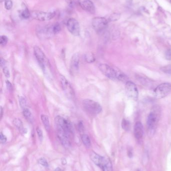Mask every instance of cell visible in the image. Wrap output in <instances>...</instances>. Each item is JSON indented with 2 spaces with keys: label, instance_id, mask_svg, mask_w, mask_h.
I'll return each mask as SVG.
<instances>
[{
  "label": "cell",
  "instance_id": "6da1fadb",
  "mask_svg": "<svg viewBox=\"0 0 171 171\" xmlns=\"http://www.w3.org/2000/svg\"><path fill=\"white\" fill-rule=\"evenodd\" d=\"M55 123L57 131L64 133L72 139L74 135V130L70 121L65 118L58 116L55 118Z\"/></svg>",
  "mask_w": 171,
  "mask_h": 171
},
{
  "label": "cell",
  "instance_id": "7a4b0ae2",
  "mask_svg": "<svg viewBox=\"0 0 171 171\" xmlns=\"http://www.w3.org/2000/svg\"><path fill=\"white\" fill-rule=\"evenodd\" d=\"M160 112L159 108L155 107L148 117L147 124L148 133L150 137L153 136L155 133L160 118Z\"/></svg>",
  "mask_w": 171,
  "mask_h": 171
},
{
  "label": "cell",
  "instance_id": "3957f363",
  "mask_svg": "<svg viewBox=\"0 0 171 171\" xmlns=\"http://www.w3.org/2000/svg\"><path fill=\"white\" fill-rule=\"evenodd\" d=\"M82 105L85 111L91 115H97L102 111L101 105L91 99H84L82 101Z\"/></svg>",
  "mask_w": 171,
  "mask_h": 171
},
{
  "label": "cell",
  "instance_id": "277c9868",
  "mask_svg": "<svg viewBox=\"0 0 171 171\" xmlns=\"http://www.w3.org/2000/svg\"><path fill=\"white\" fill-rule=\"evenodd\" d=\"M60 83L62 89L65 96L68 99H74L75 98L74 90L68 81L62 75L60 76Z\"/></svg>",
  "mask_w": 171,
  "mask_h": 171
},
{
  "label": "cell",
  "instance_id": "5b68a950",
  "mask_svg": "<svg viewBox=\"0 0 171 171\" xmlns=\"http://www.w3.org/2000/svg\"><path fill=\"white\" fill-rule=\"evenodd\" d=\"M171 84L169 83H164L158 86L154 91V94L157 98H162L166 97L171 91Z\"/></svg>",
  "mask_w": 171,
  "mask_h": 171
},
{
  "label": "cell",
  "instance_id": "8992f818",
  "mask_svg": "<svg viewBox=\"0 0 171 171\" xmlns=\"http://www.w3.org/2000/svg\"><path fill=\"white\" fill-rule=\"evenodd\" d=\"M34 52L36 59L43 70H46L47 66L48 64V61L44 53L39 47L35 46L34 47Z\"/></svg>",
  "mask_w": 171,
  "mask_h": 171
},
{
  "label": "cell",
  "instance_id": "52a82bcc",
  "mask_svg": "<svg viewBox=\"0 0 171 171\" xmlns=\"http://www.w3.org/2000/svg\"><path fill=\"white\" fill-rule=\"evenodd\" d=\"M55 16L54 12H45L43 11H35L31 12V16L33 18L40 21H47L51 20Z\"/></svg>",
  "mask_w": 171,
  "mask_h": 171
},
{
  "label": "cell",
  "instance_id": "ba28073f",
  "mask_svg": "<svg viewBox=\"0 0 171 171\" xmlns=\"http://www.w3.org/2000/svg\"><path fill=\"white\" fill-rule=\"evenodd\" d=\"M99 69L103 74L111 80H117V73L115 68L105 64H101L99 65Z\"/></svg>",
  "mask_w": 171,
  "mask_h": 171
},
{
  "label": "cell",
  "instance_id": "9c48e42d",
  "mask_svg": "<svg viewBox=\"0 0 171 171\" xmlns=\"http://www.w3.org/2000/svg\"><path fill=\"white\" fill-rule=\"evenodd\" d=\"M108 20L103 17H95L92 20L93 28L97 32H102L107 28Z\"/></svg>",
  "mask_w": 171,
  "mask_h": 171
},
{
  "label": "cell",
  "instance_id": "30bf717a",
  "mask_svg": "<svg viewBox=\"0 0 171 171\" xmlns=\"http://www.w3.org/2000/svg\"><path fill=\"white\" fill-rule=\"evenodd\" d=\"M125 91L129 98L137 100L139 92L136 85L133 82L127 81L125 84Z\"/></svg>",
  "mask_w": 171,
  "mask_h": 171
},
{
  "label": "cell",
  "instance_id": "8fae6325",
  "mask_svg": "<svg viewBox=\"0 0 171 171\" xmlns=\"http://www.w3.org/2000/svg\"><path fill=\"white\" fill-rule=\"evenodd\" d=\"M67 28L71 34L78 36L80 33V28L78 22L74 18L69 19L66 23Z\"/></svg>",
  "mask_w": 171,
  "mask_h": 171
},
{
  "label": "cell",
  "instance_id": "7c38bea8",
  "mask_svg": "<svg viewBox=\"0 0 171 171\" xmlns=\"http://www.w3.org/2000/svg\"><path fill=\"white\" fill-rule=\"evenodd\" d=\"M80 57L78 53H75L71 59L70 72L72 75L76 74L79 69Z\"/></svg>",
  "mask_w": 171,
  "mask_h": 171
},
{
  "label": "cell",
  "instance_id": "4fadbf2b",
  "mask_svg": "<svg viewBox=\"0 0 171 171\" xmlns=\"http://www.w3.org/2000/svg\"><path fill=\"white\" fill-rule=\"evenodd\" d=\"M78 3L83 10L91 14H95V5L91 0H78Z\"/></svg>",
  "mask_w": 171,
  "mask_h": 171
},
{
  "label": "cell",
  "instance_id": "5bb4252c",
  "mask_svg": "<svg viewBox=\"0 0 171 171\" xmlns=\"http://www.w3.org/2000/svg\"><path fill=\"white\" fill-rule=\"evenodd\" d=\"M144 127L141 122H137L134 127V135L137 140H140L144 136Z\"/></svg>",
  "mask_w": 171,
  "mask_h": 171
},
{
  "label": "cell",
  "instance_id": "9a60e30c",
  "mask_svg": "<svg viewBox=\"0 0 171 171\" xmlns=\"http://www.w3.org/2000/svg\"><path fill=\"white\" fill-rule=\"evenodd\" d=\"M99 167L103 171H113V165L109 157H103Z\"/></svg>",
  "mask_w": 171,
  "mask_h": 171
},
{
  "label": "cell",
  "instance_id": "2e32d148",
  "mask_svg": "<svg viewBox=\"0 0 171 171\" xmlns=\"http://www.w3.org/2000/svg\"><path fill=\"white\" fill-rule=\"evenodd\" d=\"M13 124L22 134H25L26 133V130L23 127L22 122L20 119L15 118L13 121Z\"/></svg>",
  "mask_w": 171,
  "mask_h": 171
},
{
  "label": "cell",
  "instance_id": "e0dca14e",
  "mask_svg": "<svg viewBox=\"0 0 171 171\" xmlns=\"http://www.w3.org/2000/svg\"><path fill=\"white\" fill-rule=\"evenodd\" d=\"M90 158L95 165H97L99 167L100 166L101 161L103 160V156H101L99 154L95 153V152H92L90 155Z\"/></svg>",
  "mask_w": 171,
  "mask_h": 171
},
{
  "label": "cell",
  "instance_id": "ac0fdd59",
  "mask_svg": "<svg viewBox=\"0 0 171 171\" xmlns=\"http://www.w3.org/2000/svg\"><path fill=\"white\" fill-rule=\"evenodd\" d=\"M23 114L24 117L26 119L27 121L29 123L32 124L34 122V118L31 112V111L28 108H25L23 110Z\"/></svg>",
  "mask_w": 171,
  "mask_h": 171
},
{
  "label": "cell",
  "instance_id": "d6986e66",
  "mask_svg": "<svg viewBox=\"0 0 171 171\" xmlns=\"http://www.w3.org/2000/svg\"><path fill=\"white\" fill-rule=\"evenodd\" d=\"M41 119L42 122L45 128L47 131H50V124L48 117L46 115L42 114L41 116Z\"/></svg>",
  "mask_w": 171,
  "mask_h": 171
},
{
  "label": "cell",
  "instance_id": "ffe728a7",
  "mask_svg": "<svg viewBox=\"0 0 171 171\" xmlns=\"http://www.w3.org/2000/svg\"><path fill=\"white\" fill-rule=\"evenodd\" d=\"M116 73H117V80L121 81V82H125L127 83V76L123 72H121L120 70L117 68H115Z\"/></svg>",
  "mask_w": 171,
  "mask_h": 171
},
{
  "label": "cell",
  "instance_id": "44dd1931",
  "mask_svg": "<svg viewBox=\"0 0 171 171\" xmlns=\"http://www.w3.org/2000/svg\"><path fill=\"white\" fill-rule=\"evenodd\" d=\"M81 140L83 144L87 148H90L91 147V141L90 138L88 135L83 134L81 136Z\"/></svg>",
  "mask_w": 171,
  "mask_h": 171
},
{
  "label": "cell",
  "instance_id": "7402d4cb",
  "mask_svg": "<svg viewBox=\"0 0 171 171\" xmlns=\"http://www.w3.org/2000/svg\"><path fill=\"white\" fill-rule=\"evenodd\" d=\"M84 58L85 61L88 63H92L94 62L95 60L94 55L91 53L85 54L84 56Z\"/></svg>",
  "mask_w": 171,
  "mask_h": 171
},
{
  "label": "cell",
  "instance_id": "603a6c76",
  "mask_svg": "<svg viewBox=\"0 0 171 171\" xmlns=\"http://www.w3.org/2000/svg\"><path fill=\"white\" fill-rule=\"evenodd\" d=\"M121 127L125 131H129L131 127V123L126 119H123L121 122Z\"/></svg>",
  "mask_w": 171,
  "mask_h": 171
},
{
  "label": "cell",
  "instance_id": "cb8c5ba5",
  "mask_svg": "<svg viewBox=\"0 0 171 171\" xmlns=\"http://www.w3.org/2000/svg\"><path fill=\"white\" fill-rule=\"evenodd\" d=\"M137 79H138V80L139 81V82L143 85H147V86H149V84H151V81L149 80L148 79H147L146 77V78H144L141 76H139L138 75V76L137 77Z\"/></svg>",
  "mask_w": 171,
  "mask_h": 171
},
{
  "label": "cell",
  "instance_id": "d4e9b609",
  "mask_svg": "<svg viewBox=\"0 0 171 171\" xmlns=\"http://www.w3.org/2000/svg\"><path fill=\"white\" fill-rule=\"evenodd\" d=\"M20 16L22 18L27 19L29 18V17L31 16V13L29 12V11L26 8L21 12Z\"/></svg>",
  "mask_w": 171,
  "mask_h": 171
},
{
  "label": "cell",
  "instance_id": "484cf974",
  "mask_svg": "<svg viewBox=\"0 0 171 171\" xmlns=\"http://www.w3.org/2000/svg\"><path fill=\"white\" fill-rule=\"evenodd\" d=\"M19 104L23 109L26 108L27 106V100L25 97L21 96L19 97Z\"/></svg>",
  "mask_w": 171,
  "mask_h": 171
},
{
  "label": "cell",
  "instance_id": "4316f807",
  "mask_svg": "<svg viewBox=\"0 0 171 171\" xmlns=\"http://www.w3.org/2000/svg\"><path fill=\"white\" fill-rule=\"evenodd\" d=\"M161 70L165 74L171 75V65H167L162 67L161 68Z\"/></svg>",
  "mask_w": 171,
  "mask_h": 171
},
{
  "label": "cell",
  "instance_id": "83f0119b",
  "mask_svg": "<svg viewBox=\"0 0 171 171\" xmlns=\"http://www.w3.org/2000/svg\"><path fill=\"white\" fill-rule=\"evenodd\" d=\"M8 41V39L7 38V37L6 36H1L0 38V44L3 46H5V45H6Z\"/></svg>",
  "mask_w": 171,
  "mask_h": 171
},
{
  "label": "cell",
  "instance_id": "f1b7e54d",
  "mask_svg": "<svg viewBox=\"0 0 171 171\" xmlns=\"http://www.w3.org/2000/svg\"><path fill=\"white\" fill-rule=\"evenodd\" d=\"M5 7L7 10H9L12 8L13 2L11 0H6L5 2Z\"/></svg>",
  "mask_w": 171,
  "mask_h": 171
},
{
  "label": "cell",
  "instance_id": "f546056e",
  "mask_svg": "<svg viewBox=\"0 0 171 171\" xmlns=\"http://www.w3.org/2000/svg\"><path fill=\"white\" fill-rule=\"evenodd\" d=\"M38 163L39 164H40V165H42L43 166H44L45 167H48V163L47 162L46 160L44 159V158H40V159L38 160Z\"/></svg>",
  "mask_w": 171,
  "mask_h": 171
},
{
  "label": "cell",
  "instance_id": "4dcf8cb0",
  "mask_svg": "<svg viewBox=\"0 0 171 171\" xmlns=\"http://www.w3.org/2000/svg\"><path fill=\"white\" fill-rule=\"evenodd\" d=\"M36 131L39 140H40L41 142L42 141L43 139V132L42 131V130H41L40 128L37 127L36 129Z\"/></svg>",
  "mask_w": 171,
  "mask_h": 171
},
{
  "label": "cell",
  "instance_id": "1f68e13d",
  "mask_svg": "<svg viewBox=\"0 0 171 171\" xmlns=\"http://www.w3.org/2000/svg\"><path fill=\"white\" fill-rule=\"evenodd\" d=\"M3 72H4V74L5 77L6 78H10V73L9 69L7 68V67H5L3 68Z\"/></svg>",
  "mask_w": 171,
  "mask_h": 171
},
{
  "label": "cell",
  "instance_id": "d6a6232c",
  "mask_svg": "<svg viewBox=\"0 0 171 171\" xmlns=\"http://www.w3.org/2000/svg\"><path fill=\"white\" fill-rule=\"evenodd\" d=\"M7 138L2 133L0 134V142L1 144H5L6 142Z\"/></svg>",
  "mask_w": 171,
  "mask_h": 171
},
{
  "label": "cell",
  "instance_id": "836d02e7",
  "mask_svg": "<svg viewBox=\"0 0 171 171\" xmlns=\"http://www.w3.org/2000/svg\"><path fill=\"white\" fill-rule=\"evenodd\" d=\"M165 57L168 60H171V50H168L166 52Z\"/></svg>",
  "mask_w": 171,
  "mask_h": 171
},
{
  "label": "cell",
  "instance_id": "e575fe53",
  "mask_svg": "<svg viewBox=\"0 0 171 171\" xmlns=\"http://www.w3.org/2000/svg\"><path fill=\"white\" fill-rule=\"evenodd\" d=\"M118 19H119V14H115L111 15L109 18V20L110 21H115L117 20Z\"/></svg>",
  "mask_w": 171,
  "mask_h": 171
},
{
  "label": "cell",
  "instance_id": "d590c367",
  "mask_svg": "<svg viewBox=\"0 0 171 171\" xmlns=\"http://www.w3.org/2000/svg\"><path fill=\"white\" fill-rule=\"evenodd\" d=\"M1 67L2 68L7 67V62L5 60H4V59H3L2 58H1Z\"/></svg>",
  "mask_w": 171,
  "mask_h": 171
},
{
  "label": "cell",
  "instance_id": "8d00e7d4",
  "mask_svg": "<svg viewBox=\"0 0 171 171\" xmlns=\"http://www.w3.org/2000/svg\"><path fill=\"white\" fill-rule=\"evenodd\" d=\"M6 85L7 87V89H8L9 90H12V84L10 82V81H7Z\"/></svg>",
  "mask_w": 171,
  "mask_h": 171
},
{
  "label": "cell",
  "instance_id": "74e56055",
  "mask_svg": "<svg viewBox=\"0 0 171 171\" xmlns=\"http://www.w3.org/2000/svg\"><path fill=\"white\" fill-rule=\"evenodd\" d=\"M78 129L80 132H82L84 130V127L82 123L81 122H79L78 124Z\"/></svg>",
  "mask_w": 171,
  "mask_h": 171
},
{
  "label": "cell",
  "instance_id": "f35d334b",
  "mask_svg": "<svg viewBox=\"0 0 171 171\" xmlns=\"http://www.w3.org/2000/svg\"><path fill=\"white\" fill-rule=\"evenodd\" d=\"M3 114V109L2 107H1V118H2Z\"/></svg>",
  "mask_w": 171,
  "mask_h": 171
},
{
  "label": "cell",
  "instance_id": "ab89813d",
  "mask_svg": "<svg viewBox=\"0 0 171 171\" xmlns=\"http://www.w3.org/2000/svg\"><path fill=\"white\" fill-rule=\"evenodd\" d=\"M6 0H0V2L2 3L3 2H5Z\"/></svg>",
  "mask_w": 171,
  "mask_h": 171
},
{
  "label": "cell",
  "instance_id": "60d3db41",
  "mask_svg": "<svg viewBox=\"0 0 171 171\" xmlns=\"http://www.w3.org/2000/svg\"><path fill=\"white\" fill-rule=\"evenodd\" d=\"M170 2H171V1H170Z\"/></svg>",
  "mask_w": 171,
  "mask_h": 171
}]
</instances>
